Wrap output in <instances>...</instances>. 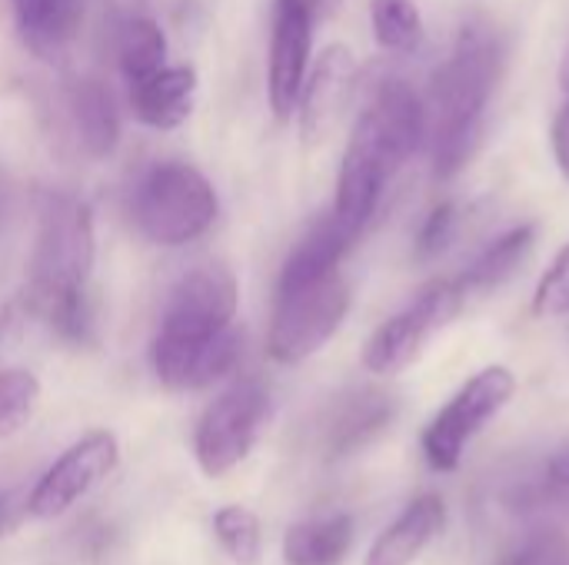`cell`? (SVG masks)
<instances>
[{
	"instance_id": "1",
	"label": "cell",
	"mask_w": 569,
	"mask_h": 565,
	"mask_svg": "<svg viewBox=\"0 0 569 565\" xmlns=\"http://www.w3.org/2000/svg\"><path fill=\"white\" fill-rule=\"evenodd\" d=\"M237 280L223 266H197L170 290L150 346V363L160 386L193 393L233 373L243 346L237 330Z\"/></svg>"
},
{
	"instance_id": "2",
	"label": "cell",
	"mask_w": 569,
	"mask_h": 565,
	"mask_svg": "<svg viewBox=\"0 0 569 565\" xmlns=\"http://www.w3.org/2000/svg\"><path fill=\"white\" fill-rule=\"evenodd\" d=\"M427 143L423 97L403 77H383L370 90L363 110L353 120L340 173L333 213L363 236L380 210L387 183L410 163Z\"/></svg>"
},
{
	"instance_id": "3",
	"label": "cell",
	"mask_w": 569,
	"mask_h": 565,
	"mask_svg": "<svg viewBox=\"0 0 569 565\" xmlns=\"http://www.w3.org/2000/svg\"><path fill=\"white\" fill-rule=\"evenodd\" d=\"M503 57L507 50L500 33L483 20H470L460 27L450 53L433 70L423 107L433 176L440 183L460 176L477 157L487 110L503 77Z\"/></svg>"
},
{
	"instance_id": "4",
	"label": "cell",
	"mask_w": 569,
	"mask_h": 565,
	"mask_svg": "<svg viewBox=\"0 0 569 565\" xmlns=\"http://www.w3.org/2000/svg\"><path fill=\"white\" fill-rule=\"evenodd\" d=\"M217 190L190 163H153L133 186V223L157 246H187L217 220Z\"/></svg>"
},
{
	"instance_id": "5",
	"label": "cell",
	"mask_w": 569,
	"mask_h": 565,
	"mask_svg": "<svg viewBox=\"0 0 569 565\" xmlns=\"http://www.w3.org/2000/svg\"><path fill=\"white\" fill-rule=\"evenodd\" d=\"M347 313L350 286L340 276V270L293 290H277L267 333V356L280 366H297L317 356L337 336Z\"/></svg>"
},
{
	"instance_id": "6",
	"label": "cell",
	"mask_w": 569,
	"mask_h": 565,
	"mask_svg": "<svg viewBox=\"0 0 569 565\" xmlns=\"http://www.w3.org/2000/svg\"><path fill=\"white\" fill-rule=\"evenodd\" d=\"M467 293L457 276H437L423 283L403 310L383 320L363 346V370L373 376H397L420 360L427 343L443 333L467 306Z\"/></svg>"
},
{
	"instance_id": "7",
	"label": "cell",
	"mask_w": 569,
	"mask_h": 565,
	"mask_svg": "<svg viewBox=\"0 0 569 565\" xmlns=\"http://www.w3.org/2000/svg\"><path fill=\"white\" fill-rule=\"evenodd\" d=\"M517 396V376L510 366H483L473 373L450 400L447 406L427 423L420 446L427 463L437 473H453L467 453V446L510 406Z\"/></svg>"
},
{
	"instance_id": "8",
	"label": "cell",
	"mask_w": 569,
	"mask_h": 565,
	"mask_svg": "<svg viewBox=\"0 0 569 565\" xmlns=\"http://www.w3.org/2000/svg\"><path fill=\"white\" fill-rule=\"evenodd\" d=\"M270 420V393L257 380L230 383L197 420L193 460L207 480L230 476L257 446Z\"/></svg>"
},
{
	"instance_id": "9",
	"label": "cell",
	"mask_w": 569,
	"mask_h": 565,
	"mask_svg": "<svg viewBox=\"0 0 569 565\" xmlns=\"http://www.w3.org/2000/svg\"><path fill=\"white\" fill-rule=\"evenodd\" d=\"M93 213L80 200H53L50 210H43L37 250L30 260V296L57 293V290H77L90 283L93 270Z\"/></svg>"
},
{
	"instance_id": "10",
	"label": "cell",
	"mask_w": 569,
	"mask_h": 565,
	"mask_svg": "<svg viewBox=\"0 0 569 565\" xmlns=\"http://www.w3.org/2000/svg\"><path fill=\"white\" fill-rule=\"evenodd\" d=\"M120 463V443L110 430H90L70 443L33 483L23 500V513L37 523L67 516L83 496H90Z\"/></svg>"
},
{
	"instance_id": "11",
	"label": "cell",
	"mask_w": 569,
	"mask_h": 565,
	"mask_svg": "<svg viewBox=\"0 0 569 565\" xmlns=\"http://www.w3.org/2000/svg\"><path fill=\"white\" fill-rule=\"evenodd\" d=\"M313 17L287 0H273L270 23V57H267V97L277 120L297 113L313 50Z\"/></svg>"
},
{
	"instance_id": "12",
	"label": "cell",
	"mask_w": 569,
	"mask_h": 565,
	"mask_svg": "<svg viewBox=\"0 0 569 565\" xmlns=\"http://www.w3.org/2000/svg\"><path fill=\"white\" fill-rule=\"evenodd\" d=\"M360 83V63L347 43H330L307 73L297 113L307 143H323L343 120Z\"/></svg>"
},
{
	"instance_id": "13",
	"label": "cell",
	"mask_w": 569,
	"mask_h": 565,
	"mask_svg": "<svg viewBox=\"0 0 569 565\" xmlns=\"http://www.w3.org/2000/svg\"><path fill=\"white\" fill-rule=\"evenodd\" d=\"M193 100H197V70L187 63L180 67L163 63L160 70L130 80L133 117L153 130H177L180 123H187V117L193 113Z\"/></svg>"
},
{
	"instance_id": "14",
	"label": "cell",
	"mask_w": 569,
	"mask_h": 565,
	"mask_svg": "<svg viewBox=\"0 0 569 565\" xmlns=\"http://www.w3.org/2000/svg\"><path fill=\"white\" fill-rule=\"evenodd\" d=\"M447 506L437 493H423L373 539L363 565H413L443 529Z\"/></svg>"
},
{
	"instance_id": "15",
	"label": "cell",
	"mask_w": 569,
	"mask_h": 565,
	"mask_svg": "<svg viewBox=\"0 0 569 565\" xmlns=\"http://www.w3.org/2000/svg\"><path fill=\"white\" fill-rule=\"evenodd\" d=\"M360 240L357 230H350L333 210L317 220L303 240L290 250L283 270H280V280H277V290H293V286H303V283H313L327 273H337L340 270V260L353 250V243Z\"/></svg>"
},
{
	"instance_id": "16",
	"label": "cell",
	"mask_w": 569,
	"mask_h": 565,
	"mask_svg": "<svg viewBox=\"0 0 569 565\" xmlns=\"http://www.w3.org/2000/svg\"><path fill=\"white\" fill-rule=\"evenodd\" d=\"M533 243H537V226L533 223H520V226H510L507 233H500L487 250H480L477 260L457 276L463 293H467V300L493 293L507 280H513L520 273V266L530 260Z\"/></svg>"
},
{
	"instance_id": "17",
	"label": "cell",
	"mask_w": 569,
	"mask_h": 565,
	"mask_svg": "<svg viewBox=\"0 0 569 565\" xmlns=\"http://www.w3.org/2000/svg\"><path fill=\"white\" fill-rule=\"evenodd\" d=\"M20 40L37 57L60 53L77 33L83 3L80 0H10Z\"/></svg>"
},
{
	"instance_id": "18",
	"label": "cell",
	"mask_w": 569,
	"mask_h": 565,
	"mask_svg": "<svg viewBox=\"0 0 569 565\" xmlns=\"http://www.w3.org/2000/svg\"><path fill=\"white\" fill-rule=\"evenodd\" d=\"M393 420V400L373 390L353 393L350 400L340 403V410L330 420L327 430V450L333 460L357 453L360 446H367L373 436H380Z\"/></svg>"
},
{
	"instance_id": "19",
	"label": "cell",
	"mask_w": 569,
	"mask_h": 565,
	"mask_svg": "<svg viewBox=\"0 0 569 565\" xmlns=\"http://www.w3.org/2000/svg\"><path fill=\"white\" fill-rule=\"evenodd\" d=\"M353 546V519L347 513L303 519L283 536L287 565H340Z\"/></svg>"
},
{
	"instance_id": "20",
	"label": "cell",
	"mask_w": 569,
	"mask_h": 565,
	"mask_svg": "<svg viewBox=\"0 0 569 565\" xmlns=\"http://www.w3.org/2000/svg\"><path fill=\"white\" fill-rule=\"evenodd\" d=\"M70 110L87 157L93 160L110 157L120 143V113L113 93L100 80H80L70 93Z\"/></svg>"
},
{
	"instance_id": "21",
	"label": "cell",
	"mask_w": 569,
	"mask_h": 565,
	"mask_svg": "<svg viewBox=\"0 0 569 565\" xmlns=\"http://www.w3.org/2000/svg\"><path fill=\"white\" fill-rule=\"evenodd\" d=\"M370 27L377 47L393 57L417 53L427 37L417 0H370Z\"/></svg>"
},
{
	"instance_id": "22",
	"label": "cell",
	"mask_w": 569,
	"mask_h": 565,
	"mask_svg": "<svg viewBox=\"0 0 569 565\" xmlns=\"http://www.w3.org/2000/svg\"><path fill=\"white\" fill-rule=\"evenodd\" d=\"M117 60L130 80H140L167 63V33L153 17H127L117 30Z\"/></svg>"
},
{
	"instance_id": "23",
	"label": "cell",
	"mask_w": 569,
	"mask_h": 565,
	"mask_svg": "<svg viewBox=\"0 0 569 565\" xmlns=\"http://www.w3.org/2000/svg\"><path fill=\"white\" fill-rule=\"evenodd\" d=\"M210 529L223 556L237 565H260L263 559V529L253 509L227 503L210 516Z\"/></svg>"
},
{
	"instance_id": "24",
	"label": "cell",
	"mask_w": 569,
	"mask_h": 565,
	"mask_svg": "<svg viewBox=\"0 0 569 565\" xmlns=\"http://www.w3.org/2000/svg\"><path fill=\"white\" fill-rule=\"evenodd\" d=\"M40 403V380L30 370H0V436L30 423Z\"/></svg>"
},
{
	"instance_id": "25",
	"label": "cell",
	"mask_w": 569,
	"mask_h": 565,
	"mask_svg": "<svg viewBox=\"0 0 569 565\" xmlns=\"http://www.w3.org/2000/svg\"><path fill=\"white\" fill-rule=\"evenodd\" d=\"M533 313L540 320H563L569 316V243L557 253L550 270L540 276L533 293Z\"/></svg>"
},
{
	"instance_id": "26",
	"label": "cell",
	"mask_w": 569,
	"mask_h": 565,
	"mask_svg": "<svg viewBox=\"0 0 569 565\" xmlns=\"http://www.w3.org/2000/svg\"><path fill=\"white\" fill-rule=\"evenodd\" d=\"M453 233H457V203L453 200H443V203H437L427 213V220H423V226L417 233V260L440 256L450 246Z\"/></svg>"
},
{
	"instance_id": "27",
	"label": "cell",
	"mask_w": 569,
	"mask_h": 565,
	"mask_svg": "<svg viewBox=\"0 0 569 565\" xmlns=\"http://www.w3.org/2000/svg\"><path fill=\"white\" fill-rule=\"evenodd\" d=\"M567 559V543L553 533H543L530 539L507 565H563Z\"/></svg>"
},
{
	"instance_id": "28",
	"label": "cell",
	"mask_w": 569,
	"mask_h": 565,
	"mask_svg": "<svg viewBox=\"0 0 569 565\" xmlns=\"http://www.w3.org/2000/svg\"><path fill=\"white\" fill-rule=\"evenodd\" d=\"M550 143H553V160H557L560 173L569 180V100L560 107V113L553 117Z\"/></svg>"
},
{
	"instance_id": "29",
	"label": "cell",
	"mask_w": 569,
	"mask_h": 565,
	"mask_svg": "<svg viewBox=\"0 0 569 565\" xmlns=\"http://www.w3.org/2000/svg\"><path fill=\"white\" fill-rule=\"evenodd\" d=\"M287 3L300 7L303 13L313 17V23H320V20H327L330 13H337V7H340L343 0H287Z\"/></svg>"
},
{
	"instance_id": "30",
	"label": "cell",
	"mask_w": 569,
	"mask_h": 565,
	"mask_svg": "<svg viewBox=\"0 0 569 565\" xmlns=\"http://www.w3.org/2000/svg\"><path fill=\"white\" fill-rule=\"evenodd\" d=\"M23 509H17V503H13V496L10 493H0V536H7L13 526H17V516H20ZM27 516V513H23Z\"/></svg>"
},
{
	"instance_id": "31",
	"label": "cell",
	"mask_w": 569,
	"mask_h": 565,
	"mask_svg": "<svg viewBox=\"0 0 569 565\" xmlns=\"http://www.w3.org/2000/svg\"><path fill=\"white\" fill-rule=\"evenodd\" d=\"M550 480H553L560 490H569V446L563 453L553 456V463H550Z\"/></svg>"
},
{
	"instance_id": "32",
	"label": "cell",
	"mask_w": 569,
	"mask_h": 565,
	"mask_svg": "<svg viewBox=\"0 0 569 565\" xmlns=\"http://www.w3.org/2000/svg\"><path fill=\"white\" fill-rule=\"evenodd\" d=\"M560 80H563V90H567V97H569V53H567V60H563V70H560Z\"/></svg>"
},
{
	"instance_id": "33",
	"label": "cell",
	"mask_w": 569,
	"mask_h": 565,
	"mask_svg": "<svg viewBox=\"0 0 569 565\" xmlns=\"http://www.w3.org/2000/svg\"><path fill=\"white\" fill-rule=\"evenodd\" d=\"M0 196H3V176H0Z\"/></svg>"
}]
</instances>
